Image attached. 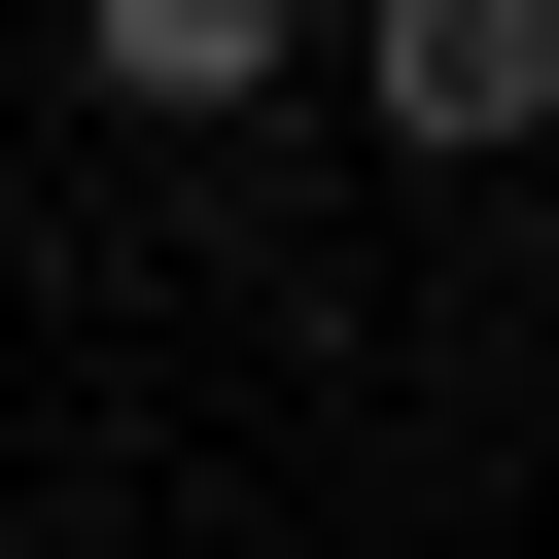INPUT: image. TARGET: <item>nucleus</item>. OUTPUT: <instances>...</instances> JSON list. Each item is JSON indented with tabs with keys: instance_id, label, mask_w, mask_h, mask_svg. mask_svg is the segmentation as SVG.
Here are the masks:
<instances>
[{
	"instance_id": "nucleus-1",
	"label": "nucleus",
	"mask_w": 559,
	"mask_h": 559,
	"mask_svg": "<svg viewBox=\"0 0 559 559\" xmlns=\"http://www.w3.org/2000/svg\"><path fill=\"white\" fill-rule=\"evenodd\" d=\"M349 105H384L419 175H489V140H559V0H349Z\"/></svg>"
},
{
	"instance_id": "nucleus-2",
	"label": "nucleus",
	"mask_w": 559,
	"mask_h": 559,
	"mask_svg": "<svg viewBox=\"0 0 559 559\" xmlns=\"http://www.w3.org/2000/svg\"><path fill=\"white\" fill-rule=\"evenodd\" d=\"M70 70H105L140 140H210V105H280V70H314V0H70Z\"/></svg>"
}]
</instances>
